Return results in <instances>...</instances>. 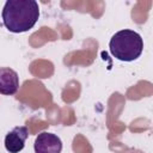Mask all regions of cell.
I'll return each mask as SVG.
<instances>
[{
    "label": "cell",
    "mask_w": 153,
    "mask_h": 153,
    "mask_svg": "<svg viewBox=\"0 0 153 153\" xmlns=\"http://www.w3.org/2000/svg\"><path fill=\"white\" fill-rule=\"evenodd\" d=\"M39 17V6L35 0H8L5 2L1 18L5 27L14 33L29 31Z\"/></svg>",
    "instance_id": "cell-1"
},
{
    "label": "cell",
    "mask_w": 153,
    "mask_h": 153,
    "mask_svg": "<svg viewBox=\"0 0 153 153\" xmlns=\"http://www.w3.org/2000/svg\"><path fill=\"white\" fill-rule=\"evenodd\" d=\"M109 49L115 59L124 62H131L139 59L142 54L143 41L141 35L136 31L124 29L111 37Z\"/></svg>",
    "instance_id": "cell-2"
},
{
    "label": "cell",
    "mask_w": 153,
    "mask_h": 153,
    "mask_svg": "<svg viewBox=\"0 0 153 153\" xmlns=\"http://www.w3.org/2000/svg\"><path fill=\"white\" fill-rule=\"evenodd\" d=\"M33 149L35 153H61L62 141L53 133L42 131L35 139Z\"/></svg>",
    "instance_id": "cell-3"
},
{
    "label": "cell",
    "mask_w": 153,
    "mask_h": 153,
    "mask_svg": "<svg viewBox=\"0 0 153 153\" xmlns=\"http://www.w3.org/2000/svg\"><path fill=\"white\" fill-rule=\"evenodd\" d=\"M29 136V129L25 126L14 127L5 136V148L10 153H19L25 146V141Z\"/></svg>",
    "instance_id": "cell-4"
},
{
    "label": "cell",
    "mask_w": 153,
    "mask_h": 153,
    "mask_svg": "<svg viewBox=\"0 0 153 153\" xmlns=\"http://www.w3.org/2000/svg\"><path fill=\"white\" fill-rule=\"evenodd\" d=\"M19 76L18 73L8 67L0 68V93L5 96H12L18 91Z\"/></svg>",
    "instance_id": "cell-5"
}]
</instances>
